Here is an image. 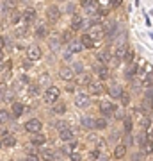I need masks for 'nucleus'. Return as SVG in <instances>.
I'll return each mask as SVG.
<instances>
[{
	"mask_svg": "<svg viewBox=\"0 0 153 161\" xmlns=\"http://www.w3.org/2000/svg\"><path fill=\"white\" fill-rule=\"evenodd\" d=\"M82 7H84L87 14L91 16H96V14H102L100 13V4H98V0H82Z\"/></svg>",
	"mask_w": 153,
	"mask_h": 161,
	"instance_id": "f257e3e1",
	"label": "nucleus"
},
{
	"mask_svg": "<svg viewBox=\"0 0 153 161\" xmlns=\"http://www.w3.org/2000/svg\"><path fill=\"white\" fill-rule=\"evenodd\" d=\"M59 95H61V92H59L57 86H48V90L45 92V102L46 104H55L57 100H59Z\"/></svg>",
	"mask_w": 153,
	"mask_h": 161,
	"instance_id": "f03ea898",
	"label": "nucleus"
},
{
	"mask_svg": "<svg viewBox=\"0 0 153 161\" xmlns=\"http://www.w3.org/2000/svg\"><path fill=\"white\" fill-rule=\"evenodd\" d=\"M25 129H27L30 134H38V132H41V129H43V124H41L39 118H30V120L25 124Z\"/></svg>",
	"mask_w": 153,
	"mask_h": 161,
	"instance_id": "7ed1b4c3",
	"label": "nucleus"
},
{
	"mask_svg": "<svg viewBox=\"0 0 153 161\" xmlns=\"http://www.w3.org/2000/svg\"><path fill=\"white\" fill-rule=\"evenodd\" d=\"M116 106H114L110 100H102L100 102V113H102L103 116H110V115H114L116 113Z\"/></svg>",
	"mask_w": 153,
	"mask_h": 161,
	"instance_id": "20e7f679",
	"label": "nucleus"
},
{
	"mask_svg": "<svg viewBox=\"0 0 153 161\" xmlns=\"http://www.w3.org/2000/svg\"><path fill=\"white\" fill-rule=\"evenodd\" d=\"M41 56H43V52H41V48L38 45H32L27 48V58L28 61H38V59H41Z\"/></svg>",
	"mask_w": 153,
	"mask_h": 161,
	"instance_id": "39448f33",
	"label": "nucleus"
},
{
	"mask_svg": "<svg viewBox=\"0 0 153 161\" xmlns=\"http://www.w3.org/2000/svg\"><path fill=\"white\" fill-rule=\"evenodd\" d=\"M93 70H94V74H96L100 79H107V77H109V68H107V64L100 63V61H98V63L93 66Z\"/></svg>",
	"mask_w": 153,
	"mask_h": 161,
	"instance_id": "423d86ee",
	"label": "nucleus"
},
{
	"mask_svg": "<svg viewBox=\"0 0 153 161\" xmlns=\"http://www.w3.org/2000/svg\"><path fill=\"white\" fill-rule=\"evenodd\" d=\"M89 95H85V93H77L75 95V106L77 108H87L89 106Z\"/></svg>",
	"mask_w": 153,
	"mask_h": 161,
	"instance_id": "0eeeda50",
	"label": "nucleus"
},
{
	"mask_svg": "<svg viewBox=\"0 0 153 161\" xmlns=\"http://www.w3.org/2000/svg\"><path fill=\"white\" fill-rule=\"evenodd\" d=\"M46 16H48V20H50L52 23H55L59 18H61V9L57 6H50L48 7V11H46Z\"/></svg>",
	"mask_w": 153,
	"mask_h": 161,
	"instance_id": "6e6552de",
	"label": "nucleus"
},
{
	"mask_svg": "<svg viewBox=\"0 0 153 161\" xmlns=\"http://www.w3.org/2000/svg\"><path fill=\"white\" fill-rule=\"evenodd\" d=\"M126 52H128V47H126L125 43H119V45L116 47V50H114V59H118V61L125 59Z\"/></svg>",
	"mask_w": 153,
	"mask_h": 161,
	"instance_id": "1a4fd4ad",
	"label": "nucleus"
},
{
	"mask_svg": "<svg viewBox=\"0 0 153 161\" xmlns=\"http://www.w3.org/2000/svg\"><path fill=\"white\" fill-rule=\"evenodd\" d=\"M84 48H85V47H84V43H82L80 40H71L68 43V50L73 52V54H79V52H82Z\"/></svg>",
	"mask_w": 153,
	"mask_h": 161,
	"instance_id": "9d476101",
	"label": "nucleus"
},
{
	"mask_svg": "<svg viewBox=\"0 0 153 161\" xmlns=\"http://www.w3.org/2000/svg\"><path fill=\"white\" fill-rule=\"evenodd\" d=\"M109 95L112 98H119L123 95V90H121V86H119L118 82H110L109 84Z\"/></svg>",
	"mask_w": 153,
	"mask_h": 161,
	"instance_id": "9b49d317",
	"label": "nucleus"
},
{
	"mask_svg": "<svg viewBox=\"0 0 153 161\" xmlns=\"http://www.w3.org/2000/svg\"><path fill=\"white\" fill-rule=\"evenodd\" d=\"M59 138L63 140V142H66V143H71V142H75V136H73V131L71 129H63V131H59Z\"/></svg>",
	"mask_w": 153,
	"mask_h": 161,
	"instance_id": "f8f14e48",
	"label": "nucleus"
},
{
	"mask_svg": "<svg viewBox=\"0 0 153 161\" xmlns=\"http://www.w3.org/2000/svg\"><path fill=\"white\" fill-rule=\"evenodd\" d=\"M59 75H61V79H64V80H71L75 77V72H73L71 66H63V68L59 70Z\"/></svg>",
	"mask_w": 153,
	"mask_h": 161,
	"instance_id": "ddd939ff",
	"label": "nucleus"
},
{
	"mask_svg": "<svg viewBox=\"0 0 153 161\" xmlns=\"http://www.w3.org/2000/svg\"><path fill=\"white\" fill-rule=\"evenodd\" d=\"M80 29H84V20L79 14H73V18H71V31H80Z\"/></svg>",
	"mask_w": 153,
	"mask_h": 161,
	"instance_id": "4468645a",
	"label": "nucleus"
},
{
	"mask_svg": "<svg viewBox=\"0 0 153 161\" xmlns=\"http://www.w3.org/2000/svg\"><path fill=\"white\" fill-rule=\"evenodd\" d=\"M89 92L93 93V95H100V93H103V84L98 82V80H93L89 84Z\"/></svg>",
	"mask_w": 153,
	"mask_h": 161,
	"instance_id": "2eb2a0df",
	"label": "nucleus"
},
{
	"mask_svg": "<svg viewBox=\"0 0 153 161\" xmlns=\"http://www.w3.org/2000/svg\"><path fill=\"white\" fill-rule=\"evenodd\" d=\"M126 156V145H116V149H114V158L116 159H121V158H125Z\"/></svg>",
	"mask_w": 153,
	"mask_h": 161,
	"instance_id": "dca6fc26",
	"label": "nucleus"
},
{
	"mask_svg": "<svg viewBox=\"0 0 153 161\" xmlns=\"http://www.w3.org/2000/svg\"><path fill=\"white\" fill-rule=\"evenodd\" d=\"M36 36H38V38H41V40L48 36V29H46L45 23H39V25L36 27Z\"/></svg>",
	"mask_w": 153,
	"mask_h": 161,
	"instance_id": "f3484780",
	"label": "nucleus"
},
{
	"mask_svg": "<svg viewBox=\"0 0 153 161\" xmlns=\"http://www.w3.org/2000/svg\"><path fill=\"white\" fill-rule=\"evenodd\" d=\"M80 41L84 43L85 48H91V47H94V40H93V36H91V34H82Z\"/></svg>",
	"mask_w": 153,
	"mask_h": 161,
	"instance_id": "a211bd4d",
	"label": "nucleus"
},
{
	"mask_svg": "<svg viewBox=\"0 0 153 161\" xmlns=\"http://www.w3.org/2000/svg\"><path fill=\"white\" fill-rule=\"evenodd\" d=\"M23 111H25V108L22 102H13V115L14 116H22Z\"/></svg>",
	"mask_w": 153,
	"mask_h": 161,
	"instance_id": "6ab92c4d",
	"label": "nucleus"
},
{
	"mask_svg": "<svg viewBox=\"0 0 153 161\" xmlns=\"http://www.w3.org/2000/svg\"><path fill=\"white\" fill-rule=\"evenodd\" d=\"M48 45H50V48L54 52L59 50V47H61V38H57V36H52L50 41H48Z\"/></svg>",
	"mask_w": 153,
	"mask_h": 161,
	"instance_id": "aec40b11",
	"label": "nucleus"
},
{
	"mask_svg": "<svg viewBox=\"0 0 153 161\" xmlns=\"http://www.w3.org/2000/svg\"><path fill=\"white\" fill-rule=\"evenodd\" d=\"M82 127L84 129H94V120L91 118V116H82Z\"/></svg>",
	"mask_w": 153,
	"mask_h": 161,
	"instance_id": "412c9836",
	"label": "nucleus"
},
{
	"mask_svg": "<svg viewBox=\"0 0 153 161\" xmlns=\"http://www.w3.org/2000/svg\"><path fill=\"white\" fill-rule=\"evenodd\" d=\"M2 143L6 145V147H14V145H16V138H14L13 134H6L4 140H2Z\"/></svg>",
	"mask_w": 153,
	"mask_h": 161,
	"instance_id": "4be33fe9",
	"label": "nucleus"
},
{
	"mask_svg": "<svg viewBox=\"0 0 153 161\" xmlns=\"http://www.w3.org/2000/svg\"><path fill=\"white\" fill-rule=\"evenodd\" d=\"M39 156L43 158V159H46V161H54V156H55V154H54V150H52V149H43Z\"/></svg>",
	"mask_w": 153,
	"mask_h": 161,
	"instance_id": "5701e85b",
	"label": "nucleus"
},
{
	"mask_svg": "<svg viewBox=\"0 0 153 161\" xmlns=\"http://www.w3.org/2000/svg\"><path fill=\"white\" fill-rule=\"evenodd\" d=\"M94 129H107V118L105 116H100L94 120Z\"/></svg>",
	"mask_w": 153,
	"mask_h": 161,
	"instance_id": "b1692460",
	"label": "nucleus"
},
{
	"mask_svg": "<svg viewBox=\"0 0 153 161\" xmlns=\"http://www.w3.org/2000/svg\"><path fill=\"white\" fill-rule=\"evenodd\" d=\"M54 113H55V115H63V113H66V106H64L63 102H55L54 104Z\"/></svg>",
	"mask_w": 153,
	"mask_h": 161,
	"instance_id": "393cba45",
	"label": "nucleus"
},
{
	"mask_svg": "<svg viewBox=\"0 0 153 161\" xmlns=\"http://www.w3.org/2000/svg\"><path fill=\"white\" fill-rule=\"evenodd\" d=\"M23 20H25V22H34L36 20V11L34 9H27V11L23 13Z\"/></svg>",
	"mask_w": 153,
	"mask_h": 161,
	"instance_id": "a878e982",
	"label": "nucleus"
},
{
	"mask_svg": "<svg viewBox=\"0 0 153 161\" xmlns=\"http://www.w3.org/2000/svg\"><path fill=\"white\" fill-rule=\"evenodd\" d=\"M96 58H98V61H100V63H103V64L110 61V56H109V52H105V50L98 52V54H96Z\"/></svg>",
	"mask_w": 153,
	"mask_h": 161,
	"instance_id": "bb28decb",
	"label": "nucleus"
},
{
	"mask_svg": "<svg viewBox=\"0 0 153 161\" xmlns=\"http://www.w3.org/2000/svg\"><path fill=\"white\" fill-rule=\"evenodd\" d=\"M45 142H46V138L41 134V132H38V134H34V136H32V143H34V145H43Z\"/></svg>",
	"mask_w": 153,
	"mask_h": 161,
	"instance_id": "cd10ccee",
	"label": "nucleus"
},
{
	"mask_svg": "<svg viewBox=\"0 0 153 161\" xmlns=\"http://www.w3.org/2000/svg\"><path fill=\"white\" fill-rule=\"evenodd\" d=\"M91 82H93V80H91V77H89V75L80 74V77H79V84H87V86H89Z\"/></svg>",
	"mask_w": 153,
	"mask_h": 161,
	"instance_id": "c85d7f7f",
	"label": "nucleus"
},
{
	"mask_svg": "<svg viewBox=\"0 0 153 161\" xmlns=\"http://www.w3.org/2000/svg\"><path fill=\"white\" fill-rule=\"evenodd\" d=\"M6 122H9V111L0 109V124H6Z\"/></svg>",
	"mask_w": 153,
	"mask_h": 161,
	"instance_id": "c756f323",
	"label": "nucleus"
},
{
	"mask_svg": "<svg viewBox=\"0 0 153 161\" xmlns=\"http://www.w3.org/2000/svg\"><path fill=\"white\" fill-rule=\"evenodd\" d=\"M142 150H144L146 154H151V152H153V142H151V140H148L146 143H144V147H142Z\"/></svg>",
	"mask_w": 153,
	"mask_h": 161,
	"instance_id": "7c9ffc66",
	"label": "nucleus"
},
{
	"mask_svg": "<svg viewBox=\"0 0 153 161\" xmlns=\"http://www.w3.org/2000/svg\"><path fill=\"white\" fill-rule=\"evenodd\" d=\"M4 2V6L7 7V9H14V7L18 6V0H2Z\"/></svg>",
	"mask_w": 153,
	"mask_h": 161,
	"instance_id": "2f4dec72",
	"label": "nucleus"
},
{
	"mask_svg": "<svg viewBox=\"0 0 153 161\" xmlns=\"http://www.w3.org/2000/svg\"><path fill=\"white\" fill-rule=\"evenodd\" d=\"M123 124H125V131L130 132L132 131V118L130 116H125V118H123Z\"/></svg>",
	"mask_w": 153,
	"mask_h": 161,
	"instance_id": "473e14b6",
	"label": "nucleus"
},
{
	"mask_svg": "<svg viewBox=\"0 0 153 161\" xmlns=\"http://www.w3.org/2000/svg\"><path fill=\"white\" fill-rule=\"evenodd\" d=\"M135 72H137V68H135V64H132V66H128V68H126V77H128V79H132V77H134V75H135Z\"/></svg>",
	"mask_w": 153,
	"mask_h": 161,
	"instance_id": "72a5a7b5",
	"label": "nucleus"
},
{
	"mask_svg": "<svg viewBox=\"0 0 153 161\" xmlns=\"http://www.w3.org/2000/svg\"><path fill=\"white\" fill-rule=\"evenodd\" d=\"M119 98H121V104H123V106H128V104H130V95H128V93L123 92V95Z\"/></svg>",
	"mask_w": 153,
	"mask_h": 161,
	"instance_id": "f704fd0d",
	"label": "nucleus"
},
{
	"mask_svg": "<svg viewBox=\"0 0 153 161\" xmlns=\"http://www.w3.org/2000/svg\"><path fill=\"white\" fill-rule=\"evenodd\" d=\"M27 27H16V31H14V32H16V36H25L27 34Z\"/></svg>",
	"mask_w": 153,
	"mask_h": 161,
	"instance_id": "c9c22d12",
	"label": "nucleus"
},
{
	"mask_svg": "<svg viewBox=\"0 0 153 161\" xmlns=\"http://www.w3.org/2000/svg\"><path fill=\"white\" fill-rule=\"evenodd\" d=\"M71 68H73L75 74H82V72H84V70H82V64H80V63H73V66H71Z\"/></svg>",
	"mask_w": 153,
	"mask_h": 161,
	"instance_id": "e433bc0d",
	"label": "nucleus"
},
{
	"mask_svg": "<svg viewBox=\"0 0 153 161\" xmlns=\"http://www.w3.org/2000/svg\"><path fill=\"white\" fill-rule=\"evenodd\" d=\"M69 159L71 161H82V156H80L79 152H71V154H69Z\"/></svg>",
	"mask_w": 153,
	"mask_h": 161,
	"instance_id": "4c0bfd02",
	"label": "nucleus"
},
{
	"mask_svg": "<svg viewBox=\"0 0 153 161\" xmlns=\"http://www.w3.org/2000/svg\"><path fill=\"white\" fill-rule=\"evenodd\" d=\"M63 40H64V41H68V43L73 40V38H71V29L66 31V32H63Z\"/></svg>",
	"mask_w": 153,
	"mask_h": 161,
	"instance_id": "58836bf2",
	"label": "nucleus"
},
{
	"mask_svg": "<svg viewBox=\"0 0 153 161\" xmlns=\"http://www.w3.org/2000/svg\"><path fill=\"white\" fill-rule=\"evenodd\" d=\"M22 18H23V14H20V13H13L11 20H13V23H16V22H20Z\"/></svg>",
	"mask_w": 153,
	"mask_h": 161,
	"instance_id": "ea45409f",
	"label": "nucleus"
},
{
	"mask_svg": "<svg viewBox=\"0 0 153 161\" xmlns=\"http://www.w3.org/2000/svg\"><path fill=\"white\" fill-rule=\"evenodd\" d=\"M125 61H126L128 64H130L132 61H134V52H132V50H128V52H126V56H125Z\"/></svg>",
	"mask_w": 153,
	"mask_h": 161,
	"instance_id": "a19ab883",
	"label": "nucleus"
},
{
	"mask_svg": "<svg viewBox=\"0 0 153 161\" xmlns=\"http://www.w3.org/2000/svg\"><path fill=\"white\" fill-rule=\"evenodd\" d=\"M141 125H142V129H146V131H148V129H150V120H148V118H142Z\"/></svg>",
	"mask_w": 153,
	"mask_h": 161,
	"instance_id": "79ce46f5",
	"label": "nucleus"
},
{
	"mask_svg": "<svg viewBox=\"0 0 153 161\" xmlns=\"http://www.w3.org/2000/svg\"><path fill=\"white\" fill-rule=\"evenodd\" d=\"M4 100L11 102V100H13V92H6V93H4Z\"/></svg>",
	"mask_w": 153,
	"mask_h": 161,
	"instance_id": "37998d69",
	"label": "nucleus"
},
{
	"mask_svg": "<svg viewBox=\"0 0 153 161\" xmlns=\"http://www.w3.org/2000/svg\"><path fill=\"white\" fill-rule=\"evenodd\" d=\"M28 92L32 93V95H36V93L39 92V90H38V86H36V84H32V86H28Z\"/></svg>",
	"mask_w": 153,
	"mask_h": 161,
	"instance_id": "c03bdc74",
	"label": "nucleus"
},
{
	"mask_svg": "<svg viewBox=\"0 0 153 161\" xmlns=\"http://www.w3.org/2000/svg\"><path fill=\"white\" fill-rule=\"evenodd\" d=\"M27 161H39V158H38V156H34V154H28L27 156Z\"/></svg>",
	"mask_w": 153,
	"mask_h": 161,
	"instance_id": "a18cd8bd",
	"label": "nucleus"
},
{
	"mask_svg": "<svg viewBox=\"0 0 153 161\" xmlns=\"http://www.w3.org/2000/svg\"><path fill=\"white\" fill-rule=\"evenodd\" d=\"M4 47H6V38H4V36H0V50H2Z\"/></svg>",
	"mask_w": 153,
	"mask_h": 161,
	"instance_id": "49530a36",
	"label": "nucleus"
},
{
	"mask_svg": "<svg viewBox=\"0 0 153 161\" xmlns=\"http://www.w3.org/2000/svg\"><path fill=\"white\" fill-rule=\"evenodd\" d=\"M148 140H151V142H153V127L148 129Z\"/></svg>",
	"mask_w": 153,
	"mask_h": 161,
	"instance_id": "de8ad7c7",
	"label": "nucleus"
},
{
	"mask_svg": "<svg viewBox=\"0 0 153 161\" xmlns=\"http://www.w3.org/2000/svg\"><path fill=\"white\" fill-rule=\"evenodd\" d=\"M91 158H93V159H96V158H98V150H94V152H91Z\"/></svg>",
	"mask_w": 153,
	"mask_h": 161,
	"instance_id": "09e8293b",
	"label": "nucleus"
},
{
	"mask_svg": "<svg viewBox=\"0 0 153 161\" xmlns=\"http://www.w3.org/2000/svg\"><path fill=\"white\" fill-rule=\"evenodd\" d=\"M110 2H112V6H119L121 4V0H110Z\"/></svg>",
	"mask_w": 153,
	"mask_h": 161,
	"instance_id": "8fccbe9b",
	"label": "nucleus"
},
{
	"mask_svg": "<svg viewBox=\"0 0 153 161\" xmlns=\"http://www.w3.org/2000/svg\"><path fill=\"white\" fill-rule=\"evenodd\" d=\"M141 156L142 154H135V156H134V161H141Z\"/></svg>",
	"mask_w": 153,
	"mask_h": 161,
	"instance_id": "3c124183",
	"label": "nucleus"
},
{
	"mask_svg": "<svg viewBox=\"0 0 153 161\" xmlns=\"http://www.w3.org/2000/svg\"><path fill=\"white\" fill-rule=\"evenodd\" d=\"M2 59H4V52L0 50V61H2Z\"/></svg>",
	"mask_w": 153,
	"mask_h": 161,
	"instance_id": "603ef678",
	"label": "nucleus"
},
{
	"mask_svg": "<svg viewBox=\"0 0 153 161\" xmlns=\"http://www.w3.org/2000/svg\"><path fill=\"white\" fill-rule=\"evenodd\" d=\"M2 145H4V143H2V142H0V149H2Z\"/></svg>",
	"mask_w": 153,
	"mask_h": 161,
	"instance_id": "864d4df0",
	"label": "nucleus"
},
{
	"mask_svg": "<svg viewBox=\"0 0 153 161\" xmlns=\"http://www.w3.org/2000/svg\"><path fill=\"white\" fill-rule=\"evenodd\" d=\"M0 7H2V4H0Z\"/></svg>",
	"mask_w": 153,
	"mask_h": 161,
	"instance_id": "5fc2aeb1",
	"label": "nucleus"
},
{
	"mask_svg": "<svg viewBox=\"0 0 153 161\" xmlns=\"http://www.w3.org/2000/svg\"><path fill=\"white\" fill-rule=\"evenodd\" d=\"M11 161H13V159H11Z\"/></svg>",
	"mask_w": 153,
	"mask_h": 161,
	"instance_id": "6e6d98bb",
	"label": "nucleus"
}]
</instances>
